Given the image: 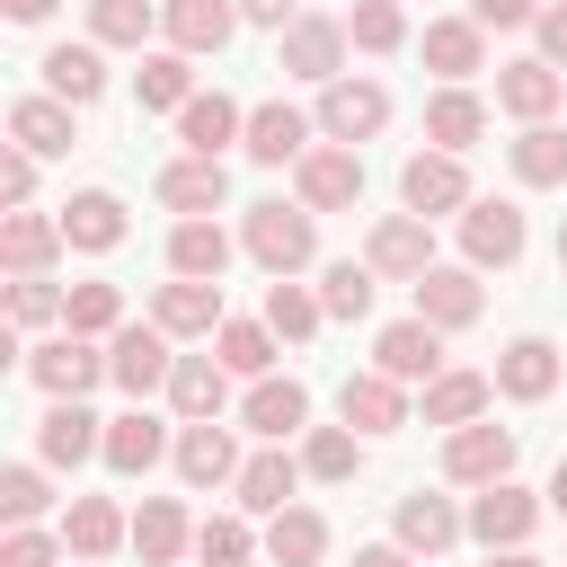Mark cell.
Here are the masks:
<instances>
[{
    "instance_id": "obj_1",
    "label": "cell",
    "mask_w": 567,
    "mask_h": 567,
    "mask_svg": "<svg viewBox=\"0 0 567 567\" xmlns=\"http://www.w3.org/2000/svg\"><path fill=\"white\" fill-rule=\"evenodd\" d=\"M248 257L266 266V275H301L310 257H319V230H310V204H248Z\"/></svg>"
},
{
    "instance_id": "obj_2",
    "label": "cell",
    "mask_w": 567,
    "mask_h": 567,
    "mask_svg": "<svg viewBox=\"0 0 567 567\" xmlns=\"http://www.w3.org/2000/svg\"><path fill=\"white\" fill-rule=\"evenodd\" d=\"M443 478L452 487H496V478H514V425H452L443 434Z\"/></svg>"
},
{
    "instance_id": "obj_3",
    "label": "cell",
    "mask_w": 567,
    "mask_h": 567,
    "mask_svg": "<svg viewBox=\"0 0 567 567\" xmlns=\"http://www.w3.org/2000/svg\"><path fill=\"white\" fill-rule=\"evenodd\" d=\"M346 44H354V35H346V18H310V9H301V18L284 27V44H275V71H292V80H319V89H328V80H346V71H337V62H346Z\"/></svg>"
},
{
    "instance_id": "obj_4",
    "label": "cell",
    "mask_w": 567,
    "mask_h": 567,
    "mask_svg": "<svg viewBox=\"0 0 567 567\" xmlns=\"http://www.w3.org/2000/svg\"><path fill=\"white\" fill-rule=\"evenodd\" d=\"M399 204L425 213V221H434V213L461 221V213H470V168H461V151H416V159L399 168Z\"/></svg>"
},
{
    "instance_id": "obj_5",
    "label": "cell",
    "mask_w": 567,
    "mask_h": 567,
    "mask_svg": "<svg viewBox=\"0 0 567 567\" xmlns=\"http://www.w3.org/2000/svg\"><path fill=\"white\" fill-rule=\"evenodd\" d=\"M27 381L44 390V399H80V390H97L106 381V354L89 346V337H44V346H27Z\"/></svg>"
},
{
    "instance_id": "obj_6",
    "label": "cell",
    "mask_w": 567,
    "mask_h": 567,
    "mask_svg": "<svg viewBox=\"0 0 567 567\" xmlns=\"http://www.w3.org/2000/svg\"><path fill=\"white\" fill-rule=\"evenodd\" d=\"M523 204H505V195H470V213H461V257L470 266H514L523 257Z\"/></svg>"
},
{
    "instance_id": "obj_7",
    "label": "cell",
    "mask_w": 567,
    "mask_h": 567,
    "mask_svg": "<svg viewBox=\"0 0 567 567\" xmlns=\"http://www.w3.org/2000/svg\"><path fill=\"white\" fill-rule=\"evenodd\" d=\"M363 266L390 275V284H416V275L434 266V230H425V213H381L372 239H363Z\"/></svg>"
},
{
    "instance_id": "obj_8",
    "label": "cell",
    "mask_w": 567,
    "mask_h": 567,
    "mask_svg": "<svg viewBox=\"0 0 567 567\" xmlns=\"http://www.w3.org/2000/svg\"><path fill=\"white\" fill-rule=\"evenodd\" d=\"M168 372H177V354H168V328L159 319L151 328H115V346H106V381L115 390L151 399V390H168Z\"/></svg>"
},
{
    "instance_id": "obj_9",
    "label": "cell",
    "mask_w": 567,
    "mask_h": 567,
    "mask_svg": "<svg viewBox=\"0 0 567 567\" xmlns=\"http://www.w3.org/2000/svg\"><path fill=\"white\" fill-rule=\"evenodd\" d=\"M390 124V89L381 80H328L319 89V133L328 142H372Z\"/></svg>"
},
{
    "instance_id": "obj_10",
    "label": "cell",
    "mask_w": 567,
    "mask_h": 567,
    "mask_svg": "<svg viewBox=\"0 0 567 567\" xmlns=\"http://www.w3.org/2000/svg\"><path fill=\"white\" fill-rule=\"evenodd\" d=\"M292 186H301V204H310V213H346V204L363 195V159H354V142L301 151V159H292Z\"/></svg>"
},
{
    "instance_id": "obj_11",
    "label": "cell",
    "mask_w": 567,
    "mask_h": 567,
    "mask_svg": "<svg viewBox=\"0 0 567 567\" xmlns=\"http://www.w3.org/2000/svg\"><path fill=\"white\" fill-rule=\"evenodd\" d=\"M372 363H381L390 381H434V372H443V328H434V319H390V328L372 337Z\"/></svg>"
},
{
    "instance_id": "obj_12",
    "label": "cell",
    "mask_w": 567,
    "mask_h": 567,
    "mask_svg": "<svg viewBox=\"0 0 567 567\" xmlns=\"http://www.w3.org/2000/svg\"><path fill=\"white\" fill-rule=\"evenodd\" d=\"M532 523H540V496H532V487H514V478L478 487V505H470V532H478L487 549H523V540H532Z\"/></svg>"
},
{
    "instance_id": "obj_13",
    "label": "cell",
    "mask_w": 567,
    "mask_h": 567,
    "mask_svg": "<svg viewBox=\"0 0 567 567\" xmlns=\"http://www.w3.org/2000/svg\"><path fill=\"white\" fill-rule=\"evenodd\" d=\"M310 133H319V115H301V106L266 97V106L248 115V142H239V151H248L257 168H284V159H301V151H310Z\"/></svg>"
},
{
    "instance_id": "obj_14",
    "label": "cell",
    "mask_w": 567,
    "mask_h": 567,
    "mask_svg": "<svg viewBox=\"0 0 567 567\" xmlns=\"http://www.w3.org/2000/svg\"><path fill=\"white\" fill-rule=\"evenodd\" d=\"M478 310H487L478 266H425V275H416V319H434V328H470Z\"/></svg>"
},
{
    "instance_id": "obj_15",
    "label": "cell",
    "mask_w": 567,
    "mask_h": 567,
    "mask_svg": "<svg viewBox=\"0 0 567 567\" xmlns=\"http://www.w3.org/2000/svg\"><path fill=\"white\" fill-rule=\"evenodd\" d=\"M159 27L177 53H221L239 35V0H159Z\"/></svg>"
},
{
    "instance_id": "obj_16",
    "label": "cell",
    "mask_w": 567,
    "mask_h": 567,
    "mask_svg": "<svg viewBox=\"0 0 567 567\" xmlns=\"http://www.w3.org/2000/svg\"><path fill=\"white\" fill-rule=\"evenodd\" d=\"M558 97H567V71H558V62H505V71H496V106L523 115V124H549Z\"/></svg>"
},
{
    "instance_id": "obj_17",
    "label": "cell",
    "mask_w": 567,
    "mask_h": 567,
    "mask_svg": "<svg viewBox=\"0 0 567 567\" xmlns=\"http://www.w3.org/2000/svg\"><path fill=\"white\" fill-rule=\"evenodd\" d=\"M337 416H346L354 434H399V425H408V399H399V381L372 363V372H354V381L337 390Z\"/></svg>"
},
{
    "instance_id": "obj_18",
    "label": "cell",
    "mask_w": 567,
    "mask_h": 567,
    "mask_svg": "<svg viewBox=\"0 0 567 567\" xmlns=\"http://www.w3.org/2000/svg\"><path fill=\"white\" fill-rule=\"evenodd\" d=\"M97 425H106V416H89L80 399H53V408H44V425H35V452H44L53 470H80L89 452H106V434H97Z\"/></svg>"
},
{
    "instance_id": "obj_19",
    "label": "cell",
    "mask_w": 567,
    "mask_h": 567,
    "mask_svg": "<svg viewBox=\"0 0 567 567\" xmlns=\"http://www.w3.org/2000/svg\"><path fill=\"white\" fill-rule=\"evenodd\" d=\"M124 540H133V523L115 514V496H71V514H62V549H71V558L97 567V558H115Z\"/></svg>"
},
{
    "instance_id": "obj_20",
    "label": "cell",
    "mask_w": 567,
    "mask_h": 567,
    "mask_svg": "<svg viewBox=\"0 0 567 567\" xmlns=\"http://www.w3.org/2000/svg\"><path fill=\"white\" fill-rule=\"evenodd\" d=\"M221 195H230V177H221V159H204V151H186V159H168L159 168V204L168 213H221Z\"/></svg>"
},
{
    "instance_id": "obj_21",
    "label": "cell",
    "mask_w": 567,
    "mask_h": 567,
    "mask_svg": "<svg viewBox=\"0 0 567 567\" xmlns=\"http://www.w3.org/2000/svg\"><path fill=\"white\" fill-rule=\"evenodd\" d=\"M151 319H159L168 337H213V328H221V284H204V275H177V284H159Z\"/></svg>"
},
{
    "instance_id": "obj_22",
    "label": "cell",
    "mask_w": 567,
    "mask_h": 567,
    "mask_svg": "<svg viewBox=\"0 0 567 567\" xmlns=\"http://www.w3.org/2000/svg\"><path fill=\"white\" fill-rule=\"evenodd\" d=\"M558 372H567V363H558V346H549V337H514V346L496 354V390H505V399H523V408H532V399H549V390H558Z\"/></svg>"
},
{
    "instance_id": "obj_23",
    "label": "cell",
    "mask_w": 567,
    "mask_h": 567,
    "mask_svg": "<svg viewBox=\"0 0 567 567\" xmlns=\"http://www.w3.org/2000/svg\"><path fill=\"white\" fill-rule=\"evenodd\" d=\"M221 399H230V363H221V354H177L168 408H177L186 425H204V416H221Z\"/></svg>"
},
{
    "instance_id": "obj_24",
    "label": "cell",
    "mask_w": 567,
    "mask_h": 567,
    "mask_svg": "<svg viewBox=\"0 0 567 567\" xmlns=\"http://www.w3.org/2000/svg\"><path fill=\"white\" fill-rule=\"evenodd\" d=\"M177 478L186 487H239V443L204 416V425H186L177 434Z\"/></svg>"
},
{
    "instance_id": "obj_25",
    "label": "cell",
    "mask_w": 567,
    "mask_h": 567,
    "mask_svg": "<svg viewBox=\"0 0 567 567\" xmlns=\"http://www.w3.org/2000/svg\"><path fill=\"white\" fill-rule=\"evenodd\" d=\"M53 221H62V239H71V248H89V257H106V248H124V204H115L106 186H89V195H71V204H62Z\"/></svg>"
},
{
    "instance_id": "obj_26",
    "label": "cell",
    "mask_w": 567,
    "mask_h": 567,
    "mask_svg": "<svg viewBox=\"0 0 567 567\" xmlns=\"http://www.w3.org/2000/svg\"><path fill=\"white\" fill-rule=\"evenodd\" d=\"M292 487H301V461L284 443H266L257 461H239V514H284Z\"/></svg>"
},
{
    "instance_id": "obj_27",
    "label": "cell",
    "mask_w": 567,
    "mask_h": 567,
    "mask_svg": "<svg viewBox=\"0 0 567 567\" xmlns=\"http://www.w3.org/2000/svg\"><path fill=\"white\" fill-rule=\"evenodd\" d=\"M9 142L35 151V159H62L71 151V97H18L9 106Z\"/></svg>"
},
{
    "instance_id": "obj_28",
    "label": "cell",
    "mask_w": 567,
    "mask_h": 567,
    "mask_svg": "<svg viewBox=\"0 0 567 567\" xmlns=\"http://www.w3.org/2000/svg\"><path fill=\"white\" fill-rule=\"evenodd\" d=\"M177 142L204 151V159H221V142H248V115H239L221 89H213V97H186V106H177Z\"/></svg>"
},
{
    "instance_id": "obj_29",
    "label": "cell",
    "mask_w": 567,
    "mask_h": 567,
    "mask_svg": "<svg viewBox=\"0 0 567 567\" xmlns=\"http://www.w3.org/2000/svg\"><path fill=\"white\" fill-rule=\"evenodd\" d=\"M496 399V372H434L425 381V425H478Z\"/></svg>"
},
{
    "instance_id": "obj_30",
    "label": "cell",
    "mask_w": 567,
    "mask_h": 567,
    "mask_svg": "<svg viewBox=\"0 0 567 567\" xmlns=\"http://www.w3.org/2000/svg\"><path fill=\"white\" fill-rule=\"evenodd\" d=\"M239 416H248V434L284 443V434H301V425H310V390H301V381H275V372H266V381L248 390V408H239Z\"/></svg>"
},
{
    "instance_id": "obj_31",
    "label": "cell",
    "mask_w": 567,
    "mask_h": 567,
    "mask_svg": "<svg viewBox=\"0 0 567 567\" xmlns=\"http://www.w3.org/2000/svg\"><path fill=\"white\" fill-rule=\"evenodd\" d=\"M478 62H487V27H478V18H434V27H425V71L470 80Z\"/></svg>"
},
{
    "instance_id": "obj_32",
    "label": "cell",
    "mask_w": 567,
    "mask_h": 567,
    "mask_svg": "<svg viewBox=\"0 0 567 567\" xmlns=\"http://www.w3.org/2000/svg\"><path fill=\"white\" fill-rule=\"evenodd\" d=\"M478 133H487V106H478V97H470L461 80L425 97V142H434V151H470Z\"/></svg>"
},
{
    "instance_id": "obj_33",
    "label": "cell",
    "mask_w": 567,
    "mask_h": 567,
    "mask_svg": "<svg viewBox=\"0 0 567 567\" xmlns=\"http://www.w3.org/2000/svg\"><path fill=\"white\" fill-rule=\"evenodd\" d=\"M53 248H71V239H62V221H44V213H27V204L0 221V257H9V275H44V266H53Z\"/></svg>"
},
{
    "instance_id": "obj_34",
    "label": "cell",
    "mask_w": 567,
    "mask_h": 567,
    "mask_svg": "<svg viewBox=\"0 0 567 567\" xmlns=\"http://www.w3.org/2000/svg\"><path fill=\"white\" fill-rule=\"evenodd\" d=\"M221 266H230V239H221L213 213H195V221L168 230V275H204V284H221Z\"/></svg>"
},
{
    "instance_id": "obj_35",
    "label": "cell",
    "mask_w": 567,
    "mask_h": 567,
    "mask_svg": "<svg viewBox=\"0 0 567 567\" xmlns=\"http://www.w3.org/2000/svg\"><path fill=\"white\" fill-rule=\"evenodd\" d=\"M399 540L416 549V558H443L452 540H461V514H452V496H399Z\"/></svg>"
},
{
    "instance_id": "obj_36",
    "label": "cell",
    "mask_w": 567,
    "mask_h": 567,
    "mask_svg": "<svg viewBox=\"0 0 567 567\" xmlns=\"http://www.w3.org/2000/svg\"><path fill=\"white\" fill-rule=\"evenodd\" d=\"M44 89L71 97V106H97V97H106V62H97V44H53V53H44Z\"/></svg>"
},
{
    "instance_id": "obj_37",
    "label": "cell",
    "mask_w": 567,
    "mask_h": 567,
    "mask_svg": "<svg viewBox=\"0 0 567 567\" xmlns=\"http://www.w3.org/2000/svg\"><path fill=\"white\" fill-rule=\"evenodd\" d=\"M159 452H168V434H159V416H151V408H133V416H106V470L142 478Z\"/></svg>"
},
{
    "instance_id": "obj_38",
    "label": "cell",
    "mask_w": 567,
    "mask_h": 567,
    "mask_svg": "<svg viewBox=\"0 0 567 567\" xmlns=\"http://www.w3.org/2000/svg\"><path fill=\"white\" fill-rule=\"evenodd\" d=\"M186 540H195V532H186V505H177V496H142V514H133V549H142V567H168Z\"/></svg>"
},
{
    "instance_id": "obj_39",
    "label": "cell",
    "mask_w": 567,
    "mask_h": 567,
    "mask_svg": "<svg viewBox=\"0 0 567 567\" xmlns=\"http://www.w3.org/2000/svg\"><path fill=\"white\" fill-rule=\"evenodd\" d=\"M319 549H328V523H319L310 505L266 514V558H275V567H319Z\"/></svg>"
},
{
    "instance_id": "obj_40",
    "label": "cell",
    "mask_w": 567,
    "mask_h": 567,
    "mask_svg": "<svg viewBox=\"0 0 567 567\" xmlns=\"http://www.w3.org/2000/svg\"><path fill=\"white\" fill-rule=\"evenodd\" d=\"M505 159H514L523 186H567V133H558V124H523V133L505 142Z\"/></svg>"
},
{
    "instance_id": "obj_41",
    "label": "cell",
    "mask_w": 567,
    "mask_h": 567,
    "mask_svg": "<svg viewBox=\"0 0 567 567\" xmlns=\"http://www.w3.org/2000/svg\"><path fill=\"white\" fill-rule=\"evenodd\" d=\"M319 319H328V301H319V292H301L292 275H275V284H266V328H275L284 346H310V337H319Z\"/></svg>"
},
{
    "instance_id": "obj_42",
    "label": "cell",
    "mask_w": 567,
    "mask_h": 567,
    "mask_svg": "<svg viewBox=\"0 0 567 567\" xmlns=\"http://www.w3.org/2000/svg\"><path fill=\"white\" fill-rule=\"evenodd\" d=\"M275 346H284V337H275L266 319H221V328H213V354H221L230 372H248V381L275 372Z\"/></svg>"
},
{
    "instance_id": "obj_43",
    "label": "cell",
    "mask_w": 567,
    "mask_h": 567,
    "mask_svg": "<svg viewBox=\"0 0 567 567\" xmlns=\"http://www.w3.org/2000/svg\"><path fill=\"white\" fill-rule=\"evenodd\" d=\"M62 328H71V337H115V328H124V292H115V284H71Z\"/></svg>"
},
{
    "instance_id": "obj_44",
    "label": "cell",
    "mask_w": 567,
    "mask_h": 567,
    "mask_svg": "<svg viewBox=\"0 0 567 567\" xmlns=\"http://www.w3.org/2000/svg\"><path fill=\"white\" fill-rule=\"evenodd\" d=\"M301 470H310V478H354V470H363V434H354V425H310Z\"/></svg>"
},
{
    "instance_id": "obj_45",
    "label": "cell",
    "mask_w": 567,
    "mask_h": 567,
    "mask_svg": "<svg viewBox=\"0 0 567 567\" xmlns=\"http://www.w3.org/2000/svg\"><path fill=\"white\" fill-rule=\"evenodd\" d=\"M346 35H354V53H399L408 44V9L399 0H354L346 9Z\"/></svg>"
},
{
    "instance_id": "obj_46",
    "label": "cell",
    "mask_w": 567,
    "mask_h": 567,
    "mask_svg": "<svg viewBox=\"0 0 567 567\" xmlns=\"http://www.w3.org/2000/svg\"><path fill=\"white\" fill-rule=\"evenodd\" d=\"M372 292H381V275H372V266H354V257H337V266L319 275L328 319H363V310H372Z\"/></svg>"
},
{
    "instance_id": "obj_47",
    "label": "cell",
    "mask_w": 567,
    "mask_h": 567,
    "mask_svg": "<svg viewBox=\"0 0 567 567\" xmlns=\"http://www.w3.org/2000/svg\"><path fill=\"white\" fill-rule=\"evenodd\" d=\"M151 0H89V44H133L142 53V35H151Z\"/></svg>"
},
{
    "instance_id": "obj_48",
    "label": "cell",
    "mask_w": 567,
    "mask_h": 567,
    "mask_svg": "<svg viewBox=\"0 0 567 567\" xmlns=\"http://www.w3.org/2000/svg\"><path fill=\"white\" fill-rule=\"evenodd\" d=\"M133 89H142V106H186V97H195V89H186V53H177V44H168V53H142Z\"/></svg>"
},
{
    "instance_id": "obj_49",
    "label": "cell",
    "mask_w": 567,
    "mask_h": 567,
    "mask_svg": "<svg viewBox=\"0 0 567 567\" xmlns=\"http://www.w3.org/2000/svg\"><path fill=\"white\" fill-rule=\"evenodd\" d=\"M248 549H257V540H248L239 514H213V523L195 532V558H204V567H248Z\"/></svg>"
},
{
    "instance_id": "obj_50",
    "label": "cell",
    "mask_w": 567,
    "mask_h": 567,
    "mask_svg": "<svg viewBox=\"0 0 567 567\" xmlns=\"http://www.w3.org/2000/svg\"><path fill=\"white\" fill-rule=\"evenodd\" d=\"M62 301H71V292H53L44 275H18V284H9V319H18V328H44V319H62Z\"/></svg>"
},
{
    "instance_id": "obj_51",
    "label": "cell",
    "mask_w": 567,
    "mask_h": 567,
    "mask_svg": "<svg viewBox=\"0 0 567 567\" xmlns=\"http://www.w3.org/2000/svg\"><path fill=\"white\" fill-rule=\"evenodd\" d=\"M44 505H53V496H44V470H27V461L0 470V514H9V523H35Z\"/></svg>"
},
{
    "instance_id": "obj_52",
    "label": "cell",
    "mask_w": 567,
    "mask_h": 567,
    "mask_svg": "<svg viewBox=\"0 0 567 567\" xmlns=\"http://www.w3.org/2000/svg\"><path fill=\"white\" fill-rule=\"evenodd\" d=\"M27 195H35V151H18V142H9V151H0V204L18 213Z\"/></svg>"
},
{
    "instance_id": "obj_53",
    "label": "cell",
    "mask_w": 567,
    "mask_h": 567,
    "mask_svg": "<svg viewBox=\"0 0 567 567\" xmlns=\"http://www.w3.org/2000/svg\"><path fill=\"white\" fill-rule=\"evenodd\" d=\"M0 567H53V540H44V532H27V523H18V532H9V540H0Z\"/></svg>"
},
{
    "instance_id": "obj_54",
    "label": "cell",
    "mask_w": 567,
    "mask_h": 567,
    "mask_svg": "<svg viewBox=\"0 0 567 567\" xmlns=\"http://www.w3.org/2000/svg\"><path fill=\"white\" fill-rule=\"evenodd\" d=\"M470 18H478V27H532L540 0H470Z\"/></svg>"
},
{
    "instance_id": "obj_55",
    "label": "cell",
    "mask_w": 567,
    "mask_h": 567,
    "mask_svg": "<svg viewBox=\"0 0 567 567\" xmlns=\"http://www.w3.org/2000/svg\"><path fill=\"white\" fill-rule=\"evenodd\" d=\"M532 27H540V62H558V71H567V0H558V9H540Z\"/></svg>"
},
{
    "instance_id": "obj_56",
    "label": "cell",
    "mask_w": 567,
    "mask_h": 567,
    "mask_svg": "<svg viewBox=\"0 0 567 567\" xmlns=\"http://www.w3.org/2000/svg\"><path fill=\"white\" fill-rule=\"evenodd\" d=\"M239 18H248V27H275V35H284V27L301 18V0H239Z\"/></svg>"
},
{
    "instance_id": "obj_57",
    "label": "cell",
    "mask_w": 567,
    "mask_h": 567,
    "mask_svg": "<svg viewBox=\"0 0 567 567\" xmlns=\"http://www.w3.org/2000/svg\"><path fill=\"white\" fill-rule=\"evenodd\" d=\"M354 567H416V549L408 540H372V549H354Z\"/></svg>"
},
{
    "instance_id": "obj_58",
    "label": "cell",
    "mask_w": 567,
    "mask_h": 567,
    "mask_svg": "<svg viewBox=\"0 0 567 567\" xmlns=\"http://www.w3.org/2000/svg\"><path fill=\"white\" fill-rule=\"evenodd\" d=\"M0 9H9L18 27H35V18H53V0H0Z\"/></svg>"
},
{
    "instance_id": "obj_59",
    "label": "cell",
    "mask_w": 567,
    "mask_h": 567,
    "mask_svg": "<svg viewBox=\"0 0 567 567\" xmlns=\"http://www.w3.org/2000/svg\"><path fill=\"white\" fill-rule=\"evenodd\" d=\"M487 567H540L532 549H487Z\"/></svg>"
},
{
    "instance_id": "obj_60",
    "label": "cell",
    "mask_w": 567,
    "mask_h": 567,
    "mask_svg": "<svg viewBox=\"0 0 567 567\" xmlns=\"http://www.w3.org/2000/svg\"><path fill=\"white\" fill-rule=\"evenodd\" d=\"M549 505H558V514H567V461H558V470H549Z\"/></svg>"
},
{
    "instance_id": "obj_61",
    "label": "cell",
    "mask_w": 567,
    "mask_h": 567,
    "mask_svg": "<svg viewBox=\"0 0 567 567\" xmlns=\"http://www.w3.org/2000/svg\"><path fill=\"white\" fill-rule=\"evenodd\" d=\"M558 266H567V221H558Z\"/></svg>"
},
{
    "instance_id": "obj_62",
    "label": "cell",
    "mask_w": 567,
    "mask_h": 567,
    "mask_svg": "<svg viewBox=\"0 0 567 567\" xmlns=\"http://www.w3.org/2000/svg\"><path fill=\"white\" fill-rule=\"evenodd\" d=\"M80 567H89V558H80Z\"/></svg>"
}]
</instances>
